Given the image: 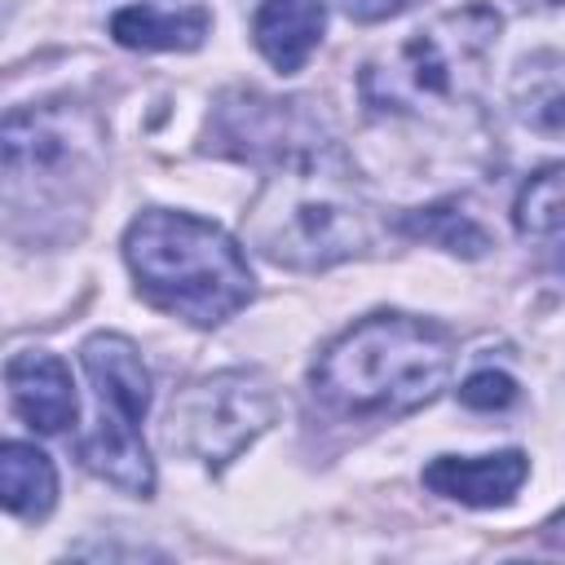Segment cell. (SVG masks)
<instances>
[{
    "mask_svg": "<svg viewBox=\"0 0 565 565\" xmlns=\"http://www.w3.org/2000/svg\"><path fill=\"white\" fill-rule=\"evenodd\" d=\"M552 269H556V274H561V278H565V243H561V247H556V256H552Z\"/></svg>",
    "mask_w": 565,
    "mask_h": 565,
    "instance_id": "18",
    "label": "cell"
},
{
    "mask_svg": "<svg viewBox=\"0 0 565 565\" xmlns=\"http://www.w3.org/2000/svg\"><path fill=\"white\" fill-rule=\"evenodd\" d=\"M278 415V397L260 371H216L181 388L168 406L163 437L177 455L225 468Z\"/></svg>",
    "mask_w": 565,
    "mask_h": 565,
    "instance_id": "7",
    "label": "cell"
},
{
    "mask_svg": "<svg viewBox=\"0 0 565 565\" xmlns=\"http://www.w3.org/2000/svg\"><path fill=\"white\" fill-rule=\"evenodd\" d=\"M0 494H4V508L13 516L40 521L57 499L53 459L26 441H4L0 446Z\"/></svg>",
    "mask_w": 565,
    "mask_h": 565,
    "instance_id": "13",
    "label": "cell"
},
{
    "mask_svg": "<svg viewBox=\"0 0 565 565\" xmlns=\"http://www.w3.org/2000/svg\"><path fill=\"white\" fill-rule=\"evenodd\" d=\"M499 26L503 18L490 4H463L424 22L402 44L362 66V102L380 115H419L428 106L468 102L486 75Z\"/></svg>",
    "mask_w": 565,
    "mask_h": 565,
    "instance_id": "5",
    "label": "cell"
},
{
    "mask_svg": "<svg viewBox=\"0 0 565 565\" xmlns=\"http://www.w3.org/2000/svg\"><path fill=\"white\" fill-rule=\"evenodd\" d=\"M530 472V459L521 450H499V455H441L424 468V486L441 499L468 503V508H499L508 503Z\"/></svg>",
    "mask_w": 565,
    "mask_h": 565,
    "instance_id": "10",
    "label": "cell"
},
{
    "mask_svg": "<svg viewBox=\"0 0 565 565\" xmlns=\"http://www.w3.org/2000/svg\"><path fill=\"white\" fill-rule=\"evenodd\" d=\"M124 260L154 305L194 327H216L252 300V269L238 243L190 212H141L124 234Z\"/></svg>",
    "mask_w": 565,
    "mask_h": 565,
    "instance_id": "3",
    "label": "cell"
},
{
    "mask_svg": "<svg viewBox=\"0 0 565 565\" xmlns=\"http://www.w3.org/2000/svg\"><path fill=\"white\" fill-rule=\"evenodd\" d=\"M322 26H327L322 0H260V9L252 18V40L274 71L296 75L309 62V53L318 49Z\"/></svg>",
    "mask_w": 565,
    "mask_h": 565,
    "instance_id": "11",
    "label": "cell"
},
{
    "mask_svg": "<svg viewBox=\"0 0 565 565\" xmlns=\"http://www.w3.org/2000/svg\"><path fill=\"white\" fill-rule=\"evenodd\" d=\"M512 221L521 234H552L565 225V163H547L521 185Z\"/></svg>",
    "mask_w": 565,
    "mask_h": 565,
    "instance_id": "15",
    "label": "cell"
},
{
    "mask_svg": "<svg viewBox=\"0 0 565 565\" xmlns=\"http://www.w3.org/2000/svg\"><path fill=\"white\" fill-rule=\"evenodd\" d=\"M309 102H274L260 93H225L212 124V146L238 159H282L318 137Z\"/></svg>",
    "mask_w": 565,
    "mask_h": 565,
    "instance_id": "8",
    "label": "cell"
},
{
    "mask_svg": "<svg viewBox=\"0 0 565 565\" xmlns=\"http://www.w3.org/2000/svg\"><path fill=\"white\" fill-rule=\"evenodd\" d=\"M110 35L124 49H199L207 35V13L203 9L163 13L154 4H128L110 18Z\"/></svg>",
    "mask_w": 565,
    "mask_h": 565,
    "instance_id": "14",
    "label": "cell"
},
{
    "mask_svg": "<svg viewBox=\"0 0 565 565\" xmlns=\"http://www.w3.org/2000/svg\"><path fill=\"white\" fill-rule=\"evenodd\" d=\"M455 362L446 327L411 313H371L331 340L313 366V397L340 415H411L428 406Z\"/></svg>",
    "mask_w": 565,
    "mask_h": 565,
    "instance_id": "2",
    "label": "cell"
},
{
    "mask_svg": "<svg viewBox=\"0 0 565 565\" xmlns=\"http://www.w3.org/2000/svg\"><path fill=\"white\" fill-rule=\"evenodd\" d=\"M459 402L472 411H503L516 402V380L503 371H477L459 384Z\"/></svg>",
    "mask_w": 565,
    "mask_h": 565,
    "instance_id": "17",
    "label": "cell"
},
{
    "mask_svg": "<svg viewBox=\"0 0 565 565\" xmlns=\"http://www.w3.org/2000/svg\"><path fill=\"white\" fill-rule=\"evenodd\" d=\"M406 230L419 234V238H433V243H441V247H450V252H463V256H481V252L490 247L486 230H481L468 212H459L455 203H437V207L411 212V216H406Z\"/></svg>",
    "mask_w": 565,
    "mask_h": 565,
    "instance_id": "16",
    "label": "cell"
},
{
    "mask_svg": "<svg viewBox=\"0 0 565 565\" xmlns=\"http://www.w3.org/2000/svg\"><path fill=\"white\" fill-rule=\"evenodd\" d=\"M4 384H9V402L13 411L35 428V433H66L75 428L79 402H75V384L62 358L53 353H13L4 362Z\"/></svg>",
    "mask_w": 565,
    "mask_h": 565,
    "instance_id": "9",
    "label": "cell"
},
{
    "mask_svg": "<svg viewBox=\"0 0 565 565\" xmlns=\"http://www.w3.org/2000/svg\"><path fill=\"white\" fill-rule=\"evenodd\" d=\"M243 238L274 265L331 269L371 243V207L331 141H309L282 159L243 212Z\"/></svg>",
    "mask_w": 565,
    "mask_h": 565,
    "instance_id": "1",
    "label": "cell"
},
{
    "mask_svg": "<svg viewBox=\"0 0 565 565\" xmlns=\"http://www.w3.org/2000/svg\"><path fill=\"white\" fill-rule=\"evenodd\" d=\"M79 362L97 388V428L79 437V463L124 494L154 490V463L141 441V415L150 406V371L128 335L97 331L79 344Z\"/></svg>",
    "mask_w": 565,
    "mask_h": 565,
    "instance_id": "6",
    "label": "cell"
},
{
    "mask_svg": "<svg viewBox=\"0 0 565 565\" xmlns=\"http://www.w3.org/2000/svg\"><path fill=\"white\" fill-rule=\"evenodd\" d=\"M102 163V128L75 102H40L9 110L4 119V207L9 225L35 216L49 230L53 216H84L88 190Z\"/></svg>",
    "mask_w": 565,
    "mask_h": 565,
    "instance_id": "4",
    "label": "cell"
},
{
    "mask_svg": "<svg viewBox=\"0 0 565 565\" xmlns=\"http://www.w3.org/2000/svg\"><path fill=\"white\" fill-rule=\"evenodd\" d=\"M512 110L539 132H565V53L543 49L512 75Z\"/></svg>",
    "mask_w": 565,
    "mask_h": 565,
    "instance_id": "12",
    "label": "cell"
}]
</instances>
